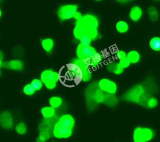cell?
<instances>
[{"label": "cell", "instance_id": "cell-32", "mask_svg": "<svg viewBox=\"0 0 160 142\" xmlns=\"http://www.w3.org/2000/svg\"><path fill=\"white\" fill-rule=\"evenodd\" d=\"M51 134H52V131H48V130H42L39 131L38 136H39L40 138H41L42 139H43L44 141H46L51 138Z\"/></svg>", "mask_w": 160, "mask_h": 142}, {"label": "cell", "instance_id": "cell-15", "mask_svg": "<svg viewBox=\"0 0 160 142\" xmlns=\"http://www.w3.org/2000/svg\"><path fill=\"white\" fill-rule=\"evenodd\" d=\"M86 34V28L81 21L75 23V26L73 29V36L75 39L79 40L80 38Z\"/></svg>", "mask_w": 160, "mask_h": 142}, {"label": "cell", "instance_id": "cell-14", "mask_svg": "<svg viewBox=\"0 0 160 142\" xmlns=\"http://www.w3.org/2000/svg\"><path fill=\"white\" fill-rule=\"evenodd\" d=\"M106 69L109 72H111L116 75H120L122 74L124 70V69L120 66L119 62L116 61L109 62L106 66Z\"/></svg>", "mask_w": 160, "mask_h": 142}, {"label": "cell", "instance_id": "cell-17", "mask_svg": "<svg viewBox=\"0 0 160 142\" xmlns=\"http://www.w3.org/2000/svg\"><path fill=\"white\" fill-rule=\"evenodd\" d=\"M41 113L44 119H51L56 116V109L50 106H46L41 109Z\"/></svg>", "mask_w": 160, "mask_h": 142}, {"label": "cell", "instance_id": "cell-29", "mask_svg": "<svg viewBox=\"0 0 160 142\" xmlns=\"http://www.w3.org/2000/svg\"><path fill=\"white\" fill-rule=\"evenodd\" d=\"M35 89L32 86L31 83H28L25 84L22 88V92L25 95L32 96L35 93Z\"/></svg>", "mask_w": 160, "mask_h": 142}, {"label": "cell", "instance_id": "cell-6", "mask_svg": "<svg viewBox=\"0 0 160 142\" xmlns=\"http://www.w3.org/2000/svg\"><path fill=\"white\" fill-rule=\"evenodd\" d=\"M59 74L52 69H46L42 71L40 74V79L44 84L50 83H58L59 80Z\"/></svg>", "mask_w": 160, "mask_h": 142}, {"label": "cell", "instance_id": "cell-37", "mask_svg": "<svg viewBox=\"0 0 160 142\" xmlns=\"http://www.w3.org/2000/svg\"><path fill=\"white\" fill-rule=\"evenodd\" d=\"M36 142H46V141H44L43 139H42L39 136H38L36 139Z\"/></svg>", "mask_w": 160, "mask_h": 142}, {"label": "cell", "instance_id": "cell-34", "mask_svg": "<svg viewBox=\"0 0 160 142\" xmlns=\"http://www.w3.org/2000/svg\"><path fill=\"white\" fill-rule=\"evenodd\" d=\"M119 64H120V66L124 68V69H126V68H128L130 66V65L131 64V63L129 62V61L128 59L127 58H124L120 61H119Z\"/></svg>", "mask_w": 160, "mask_h": 142}, {"label": "cell", "instance_id": "cell-2", "mask_svg": "<svg viewBox=\"0 0 160 142\" xmlns=\"http://www.w3.org/2000/svg\"><path fill=\"white\" fill-rule=\"evenodd\" d=\"M146 92L145 88L141 84H136L128 89L122 96L123 100L139 104Z\"/></svg>", "mask_w": 160, "mask_h": 142}, {"label": "cell", "instance_id": "cell-38", "mask_svg": "<svg viewBox=\"0 0 160 142\" xmlns=\"http://www.w3.org/2000/svg\"><path fill=\"white\" fill-rule=\"evenodd\" d=\"M1 15H2V11L1 9H0V17H1Z\"/></svg>", "mask_w": 160, "mask_h": 142}, {"label": "cell", "instance_id": "cell-25", "mask_svg": "<svg viewBox=\"0 0 160 142\" xmlns=\"http://www.w3.org/2000/svg\"><path fill=\"white\" fill-rule=\"evenodd\" d=\"M158 105V99L155 96L150 94L147 98L144 107L148 109H154L156 108Z\"/></svg>", "mask_w": 160, "mask_h": 142}, {"label": "cell", "instance_id": "cell-19", "mask_svg": "<svg viewBox=\"0 0 160 142\" xmlns=\"http://www.w3.org/2000/svg\"><path fill=\"white\" fill-rule=\"evenodd\" d=\"M142 133L146 142L152 141L155 136L154 130L149 127H142Z\"/></svg>", "mask_w": 160, "mask_h": 142}, {"label": "cell", "instance_id": "cell-11", "mask_svg": "<svg viewBox=\"0 0 160 142\" xmlns=\"http://www.w3.org/2000/svg\"><path fill=\"white\" fill-rule=\"evenodd\" d=\"M103 59H104L103 55L101 53L98 52L96 55L91 56L90 58H88L83 60L82 61L89 68H96L102 63Z\"/></svg>", "mask_w": 160, "mask_h": 142}, {"label": "cell", "instance_id": "cell-4", "mask_svg": "<svg viewBox=\"0 0 160 142\" xmlns=\"http://www.w3.org/2000/svg\"><path fill=\"white\" fill-rule=\"evenodd\" d=\"M99 88L107 94H115L118 91V85L115 81L107 78H103L98 81Z\"/></svg>", "mask_w": 160, "mask_h": 142}, {"label": "cell", "instance_id": "cell-16", "mask_svg": "<svg viewBox=\"0 0 160 142\" xmlns=\"http://www.w3.org/2000/svg\"><path fill=\"white\" fill-rule=\"evenodd\" d=\"M41 44L45 52L51 53L54 47V41L51 38H46L41 41Z\"/></svg>", "mask_w": 160, "mask_h": 142}, {"label": "cell", "instance_id": "cell-5", "mask_svg": "<svg viewBox=\"0 0 160 142\" xmlns=\"http://www.w3.org/2000/svg\"><path fill=\"white\" fill-rule=\"evenodd\" d=\"M98 53V51L96 49V48L91 45L85 46L81 45V44H79L77 46L76 50L77 58L82 61L96 55Z\"/></svg>", "mask_w": 160, "mask_h": 142}, {"label": "cell", "instance_id": "cell-22", "mask_svg": "<svg viewBox=\"0 0 160 142\" xmlns=\"http://www.w3.org/2000/svg\"><path fill=\"white\" fill-rule=\"evenodd\" d=\"M149 46L151 50L160 52V36H154L149 41Z\"/></svg>", "mask_w": 160, "mask_h": 142}, {"label": "cell", "instance_id": "cell-24", "mask_svg": "<svg viewBox=\"0 0 160 142\" xmlns=\"http://www.w3.org/2000/svg\"><path fill=\"white\" fill-rule=\"evenodd\" d=\"M62 99L59 96H52L49 99V106L54 109L60 108L62 104Z\"/></svg>", "mask_w": 160, "mask_h": 142}, {"label": "cell", "instance_id": "cell-27", "mask_svg": "<svg viewBox=\"0 0 160 142\" xmlns=\"http://www.w3.org/2000/svg\"><path fill=\"white\" fill-rule=\"evenodd\" d=\"M86 34H88L92 41H94L100 38V35L98 28L86 29Z\"/></svg>", "mask_w": 160, "mask_h": 142}, {"label": "cell", "instance_id": "cell-1", "mask_svg": "<svg viewBox=\"0 0 160 142\" xmlns=\"http://www.w3.org/2000/svg\"><path fill=\"white\" fill-rule=\"evenodd\" d=\"M106 93L101 91L98 85L96 88H91L89 85L86 91V100L88 108L89 110H94L100 103H104Z\"/></svg>", "mask_w": 160, "mask_h": 142}, {"label": "cell", "instance_id": "cell-23", "mask_svg": "<svg viewBox=\"0 0 160 142\" xmlns=\"http://www.w3.org/2000/svg\"><path fill=\"white\" fill-rule=\"evenodd\" d=\"M147 13L148 14L149 19L151 21L156 22L159 19V12L155 6H151L148 7L147 9Z\"/></svg>", "mask_w": 160, "mask_h": 142}, {"label": "cell", "instance_id": "cell-26", "mask_svg": "<svg viewBox=\"0 0 160 142\" xmlns=\"http://www.w3.org/2000/svg\"><path fill=\"white\" fill-rule=\"evenodd\" d=\"M118 99L114 96V94L106 93V97L104 101V104L109 106H114L118 103Z\"/></svg>", "mask_w": 160, "mask_h": 142}, {"label": "cell", "instance_id": "cell-18", "mask_svg": "<svg viewBox=\"0 0 160 142\" xmlns=\"http://www.w3.org/2000/svg\"><path fill=\"white\" fill-rule=\"evenodd\" d=\"M128 59L129 61L131 64H138L141 60V54L137 50H131L127 53Z\"/></svg>", "mask_w": 160, "mask_h": 142}, {"label": "cell", "instance_id": "cell-31", "mask_svg": "<svg viewBox=\"0 0 160 142\" xmlns=\"http://www.w3.org/2000/svg\"><path fill=\"white\" fill-rule=\"evenodd\" d=\"M92 41L91 38L86 34H84L79 39V44L82 46H91V43Z\"/></svg>", "mask_w": 160, "mask_h": 142}, {"label": "cell", "instance_id": "cell-13", "mask_svg": "<svg viewBox=\"0 0 160 142\" xmlns=\"http://www.w3.org/2000/svg\"><path fill=\"white\" fill-rule=\"evenodd\" d=\"M143 10L138 5H134L131 7L129 12V18L132 22H138L142 17Z\"/></svg>", "mask_w": 160, "mask_h": 142}, {"label": "cell", "instance_id": "cell-3", "mask_svg": "<svg viewBox=\"0 0 160 142\" xmlns=\"http://www.w3.org/2000/svg\"><path fill=\"white\" fill-rule=\"evenodd\" d=\"M78 6L74 4H66L61 5L57 10V16L61 21L74 18L78 12Z\"/></svg>", "mask_w": 160, "mask_h": 142}, {"label": "cell", "instance_id": "cell-33", "mask_svg": "<svg viewBox=\"0 0 160 142\" xmlns=\"http://www.w3.org/2000/svg\"><path fill=\"white\" fill-rule=\"evenodd\" d=\"M114 55L117 59L120 61V60H121L124 58H126L127 57V53H126L123 50L118 49L114 53Z\"/></svg>", "mask_w": 160, "mask_h": 142}, {"label": "cell", "instance_id": "cell-36", "mask_svg": "<svg viewBox=\"0 0 160 142\" xmlns=\"http://www.w3.org/2000/svg\"><path fill=\"white\" fill-rule=\"evenodd\" d=\"M82 16H83V15L81 14V13L78 11V12L75 14V15H74V19L76 20V22L81 21L82 18Z\"/></svg>", "mask_w": 160, "mask_h": 142}, {"label": "cell", "instance_id": "cell-21", "mask_svg": "<svg viewBox=\"0 0 160 142\" xmlns=\"http://www.w3.org/2000/svg\"><path fill=\"white\" fill-rule=\"evenodd\" d=\"M133 142H146L142 133V127L137 126L134 128L132 133Z\"/></svg>", "mask_w": 160, "mask_h": 142}, {"label": "cell", "instance_id": "cell-35", "mask_svg": "<svg viewBox=\"0 0 160 142\" xmlns=\"http://www.w3.org/2000/svg\"><path fill=\"white\" fill-rule=\"evenodd\" d=\"M45 87L49 90H52L56 88V86H57V83H47L44 84Z\"/></svg>", "mask_w": 160, "mask_h": 142}, {"label": "cell", "instance_id": "cell-7", "mask_svg": "<svg viewBox=\"0 0 160 142\" xmlns=\"http://www.w3.org/2000/svg\"><path fill=\"white\" fill-rule=\"evenodd\" d=\"M72 129L68 128L61 125L58 121L55 124L52 129V135L58 139H65L71 136Z\"/></svg>", "mask_w": 160, "mask_h": 142}, {"label": "cell", "instance_id": "cell-12", "mask_svg": "<svg viewBox=\"0 0 160 142\" xmlns=\"http://www.w3.org/2000/svg\"><path fill=\"white\" fill-rule=\"evenodd\" d=\"M58 123L64 127L73 129L75 125V119L70 114H64L59 118Z\"/></svg>", "mask_w": 160, "mask_h": 142}, {"label": "cell", "instance_id": "cell-9", "mask_svg": "<svg viewBox=\"0 0 160 142\" xmlns=\"http://www.w3.org/2000/svg\"><path fill=\"white\" fill-rule=\"evenodd\" d=\"M0 67L12 71H20L24 69V63L21 59H14L3 62L0 64Z\"/></svg>", "mask_w": 160, "mask_h": 142}, {"label": "cell", "instance_id": "cell-28", "mask_svg": "<svg viewBox=\"0 0 160 142\" xmlns=\"http://www.w3.org/2000/svg\"><path fill=\"white\" fill-rule=\"evenodd\" d=\"M16 132L20 135H24L27 132V126L23 122H19L15 126Z\"/></svg>", "mask_w": 160, "mask_h": 142}, {"label": "cell", "instance_id": "cell-10", "mask_svg": "<svg viewBox=\"0 0 160 142\" xmlns=\"http://www.w3.org/2000/svg\"><path fill=\"white\" fill-rule=\"evenodd\" d=\"M0 124L5 129H11L13 128V118L10 112L4 111L1 113L0 115Z\"/></svg>", "mask_w": 160, "mask_h": 142}, {"label": "cell", "instance_id": "cell-30", "mask_svg": "<svg viewBox=\"0 0 160 142\" xmlns=\"http://www.w3.org/2000/svg\"><path fill=\"white\" fill-rule=\"evenodd\" d=\"M31 84L32 85V86L34 88V89H35V91H39L42 89L44 83H42V81L41 80V79L39 78H34L33 79L31 82Z\"/></svg>", "mask_w": 160, "mask_h": 142}, {"label": "cell", "instance_id": "cell-20", "mask_svg": "<svg viewBox=\"0 0 160 142\" xmlns=\"http://www.w3.org/2000/svg\"><path fill=\"white\" fill-rule=\"evenodd\" d=\"M116 31L120 34H125L126 33L129 29V24L127 21L124 20L118 21L115 26Z\"/></svg>", "mask_w": 160, "mask_h": 142}, {"label": "cell", "instance_id": "cell-8", "mask_svg": "<svg viewBox=\"0 0 160 142\" xmlns=\"http://www.w3.org/2000/svg\"><path fill=\"white\" fill-rule=\"evenodd\" d=\"M81 22L86 29L98 28L99 24L98 17L92 13H86L84 14Z\"/></svg>", "mask_w": 160, "mask_h": 142}]
</instances>
